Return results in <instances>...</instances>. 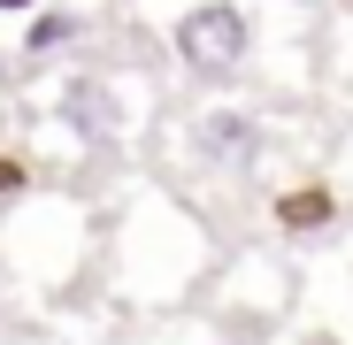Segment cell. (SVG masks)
Wrapping results in <instances>:
<instances>
[{
  "mask_svg": "<svg viewBox=\"0 0 353 345\" xmlns=\"http://www.w3.org/2000/svg\"><path fill=\"white\" fill-rule=\"evenodd\" d=\"M77 39H85V16H70V8H31L23 54H31V62H46V54H62V46H77Z\"/></svg>",
  "mask_w": 353,
  "mask_h": 345,
  "instance_id": "cell-4",
  "label": "cell"
},
{
  "mask_svg": "<svg viewBox=\"0 0 353 345\" xmlns=\"http://www.w3.org/2000/svg\"><path fill=\"white\" fill-rule=\"evenodd\" d=\"M62 123H70L85 146H108L115 131H123V107H115V92H108L100 77H77V85L62 92Z\"/></svg>",
  "mask_w": 353,
  "mask_h": 345,
  "instance_id": "cell-3",
  "label": "cell"
},
{
  "mask_svg": "<svg viewBox=\"0 0 353 345\" xmlns=\"http://www.w3.org/2000/svg\"><path fill=\"white\" fill-rule=\"evenodd\" d=\"M169 54H176V70H185L192 85L246 77V62H254V16H246V0H192V8L169 23Z\"/></svg>",
  "mask_w": 353,
  "mask_h": 345,
  "instance_id": "cell-1",
  "label": "cell"
},
{
  "mask_svg": "<svg viewBox=\"0 0 353 345\" xmlns=\"http://www.w3.org/2000/svg\"><path fill=\"white\" fill-rule=\"evenodd\" d=\"M192 154H200L208 169H254V154H261L254 107H208L200 123H192Z\"/></svg>",
  "mask_w": 353,
  "mask_h": 345,
  "instance_id": "cell-2",
  "label": "cell"
},
{
  "mask_svg": "<svg viewBox=\"0 0 353 345\" xmlns=\"http://www.w3.org/2000/svg\"><path fill=\"white\" fill-rule=\"evenodd\" d=\"M0 8H39V0H0Z\"/></svg>",
  "mask_w": 353,
  "mask_h": 345,
  "instance_id": "cell-5",
  "label": "cell"
}]
</instances>
